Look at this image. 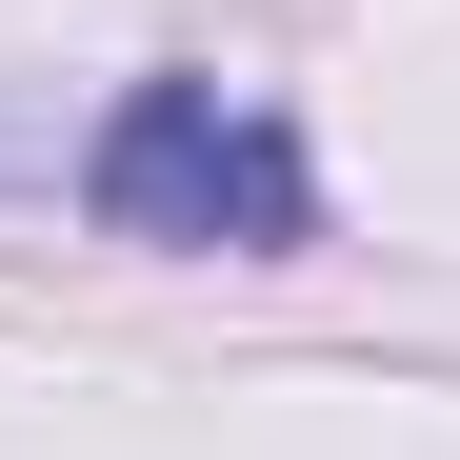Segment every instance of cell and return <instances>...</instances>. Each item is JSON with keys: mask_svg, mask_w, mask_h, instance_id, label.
Segmentation results:
<instances>
[{"mask_svg": "<svg viewBox=\"0 0 460 460\" xmlns=\"http://www.w3.org/2000/svg\"><path fill=\"white\" fill-rule=\"evenodd\" d=\"M0 161H40V140H21V120H0Z\"/></svg>", "mask_w": 460, "mask_h": 460, "instance_id": "cell-2", "label": "cell"}, {"mask_svg": "<svg viewBox=\"0 0 460 460\" xmlns=\"http://www.w3.org/2000/svg\"><path fill=\"white\" fill-rule=\"evenodd\" d=\"M81 220L101 241H181V261H280L321 241V161H300V120L161 60V81H120L101 140H81Z\"/></svg>", "mask_w": 460, "mask_h": 460, "instance_id": "cell-1", "label": "cell"}]
</instances>
